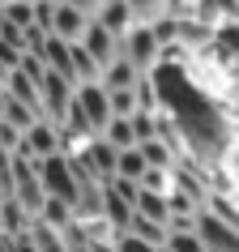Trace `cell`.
I'll return each instance as SVG.
<instances>
[{
    "label": "cell",
    "instance_id": "7402d4cb",
    "mask_svg": "<svg viewBox=\"0 0 239 252\" xmlns=\"http://www.w3.org/2000/svg\"><path fill=\"white\" fill-rule=\"evenodd\" d=\"M141 188H146V192H162V197H167V192H171V171H149V167H146Z\"/></svg>",
    "mask_w": 239,
    "mask_h": 252
},
{
    "label": "cell",
    "instance_id": "ba28073f",
    "mask_svg": "<svg viewBox=\"0 0 239 252\" xmlns=\"http://www.w3.org/2000/svg\"><path fill=\"white\" fill-rule=\"evenodd\" d=\"M73 154H77V158L86 162V171H90L94 180H98V184L116 180V154H120V150H111V146L103 141V137H90V141H86V146H77Z\"/></svg>",
    "mask_w": 239,
    "mask_h": 252
},
{
    "label": "cell",
    "instance_id": "484cf974",
    "mask_svg": "<svg viewBox=\"0 0 239 252\" xmlns=\"http://www.w3.org/2000/svg\"><path fill=\"white\" fill-rule=\"evenodd\" d=\"M22 4H39V0H22Z\"/></svg>",
    "mask_w": 239,
    "mask_h": 252
},
{
    "label": "cell",
    "instance_id": "ac0fdd59",
    "mask_svg": "<svg viewBox=\"0 0 239 252\" xmlns=\"http://www.w3.org/2000/svg\"><path fill=\"white\" fill-rule=\"evenodd\" d=\"M103 141L111 150H133L137 146V137H133V120H111L103 128Z\"/></svg>",
    "mask_w": 239,
    "mask_h": 252
},
{
    "label": "cell",
    "instance_id": "e0dca14e",
    "mask_svg": "<svg viewBox=\"0 0 239 252\" xmlns=\"http://www.w3.org/2000/svg\"><path fill=\"white\" fill-rule=\"evenodd\" d=\"M137 150H141V158H146L149 171H175V162H179L162 141H146V146H137Z\"/></svg>",
    "mask_w": 239,
    "mask_h": 252
},
{
    "label": "cell",
    "instance_id": "603a6c76",
    "mask_svg": "<svg viewBox=\"0 0 239 252\" xmlns=\"http://www.w3.org/2000/svg\"><path fill=\"white\" fill-rule=\"evenodd\" d=\"M133 120V137H137V146H146V141H154V116H146V111H137Z\"/></svg>",
    "mask_w": 239,
    "mask_h": 252
},
{
    "label": "cell",
    "instance_id": "7a4b0ae2",
    "mask_svg": "<svg viewBox=\"0 0 239 252\" xmlns=\"http://www.w3.org/2000/svg\"><path fill=\"white\" fill-rule=\"evenodd\" d=\"M39 188H43V197H56V201H64L68 210L77 205V175H73V167H68V154H52V158H43L39 162Z\"/></svg>",
    "mask_w": 239,
    "mask_h": 252
},
{
    "label": "cell",
    "instance_id": "30bf717a",
    "mask_svg": "<svg viewBox=\"0 0 239 252\" xmlns=\"http://www.w3.org/2000/svg\"><path fill=\"white\" fill-rule=\"evenodd\" d=\"M90 22H98V26H103L107 34H111V39H124V34H128V30L137 26L133 9H128L124 0H103V4H98V13H94Z\"/></svg>",
    "mask_w": 239,
    "mask_h": 252
},
{
    "label": "cell",
    "instance_id": "44dd1931",
    "mask_svg": "<svg viewBox=\"0 0 239 252\" xmlns=\"http://www.w3.org/2000/svg\"><path fill=\"white\" fill-rule=\"evenodd\" d=\"M162 252H205V248H201L197 231H167V244H162Z\"/></svg>",
    "mask_w": 239,
    "mask_h": 252
},
{
    "label": "cell",
    "instance_id": "277c9868",
    "mask_svg": "<svg viewBox=\"0 0 239 252\" xmlns=\"http://www.w3.org/2000/svg\"><path fill=\"white\" fill-rule=\"evenodd\" d=\"M73 81H64V77H56V73H43V81H39V111H43V120L47 124H64V116H68V103H73Z\"/></svg>",
    "mask_w": 239,
    "mask_h": 252
},
{
    "label": "cell",
    "instance_id": "5b68a950",
    "mask_svg": "<svg viewBox=\"0 0 239 252\" xmlns=\"http://www.w3.org/2000/svg\"><path fill=\"white\" fill-rule=\"evenodd\" d=\"M192 231H197V239H201L205 252H239V226L213 218L209 210L197 214V226H192Z\"/></svg>",
    "mask_w": 239,
    "mask_h": 252
},
{
    "label": "cell",
    "instance_id": "7c38bea8",
    "mask_svg": "<svg viewBox=\"0 0 239 252\" xmlns=\"http://www.w3.org/2000/svg\"><path fill=\"white\" fill-rule=\"evenodd\" d=\"M137 77H141V73H137V68L128 64L124 56H116V60H111V64L103 68L98 86H103V90H133V86H137Z\"/></svg>",
    "mask_w": 239,
    "mask_h": 252
},
{
    "label": "cell",
    "instance_id": "52a82bcc",
    "mask_svg": "<svg viewBox=\"0 0 239 252\" xmlns=\"http://www.w3.org/2000/svg\"><path fill=\"white\" fill-rule=\"evenodd\" d=\"M17 154H26L30 162H43V158H52V154H60V128L47 124V120L30 124L26 133H22V150Z\"/></svg>",
    "mask_w": 239,
    "mask_h": 252
},
{
    "label": "cell",
    "instance_id": "d4e9b609",
    "mask_svg": "<svg viewBox=\"0 0 239 252\" xmlns=\"http://www.w3.org/2000/svg\"><path fill=\"white\" fill-rule=\"evenodd\" d=\"M0 103H4V77H0Z\"/></svg>",
    "mask_w": 239,
    "mask_h": 252
},
{
    "label": "cell",
    "instance_id": "6da1fadb",
    "mask_svg": "<svg viewBox=\"0 0 239 252\" xmlns=\"http://www.w3.org/2000/svg\"><path fill=\"white\" fill-rule=\"evenodd\" d=\"M149 81L158 94V111L175 124V133L184 141V154L205 171H218L222 158L235 150V133H231L226 116L218 111V103L205 94V86L192 77V68L158 64L149 73Z\"/></svg>",
    "mask_w": 239,
    "mask_h": 252
},
{
    "label": "cell",
    "instance_id": "8fae6325",
    "mask_svg": "<svg viewBox=\"0 0 239 252\" xmlns=\"http://www.w3.org/2000/svg\"><path fill=\"white\" fill-rule=\"evenodd\" d=\"M81 47H86V56H90L98 68H107V64L120 56V39H111V34H107L98 22H90V26H86V34H81Z\"/></svg>",
    "mask_w": 239,
    "mask_h": 252
},
{
    "label": "cell",
    "instance_id": "4fadbf2b",
    "mask_svg": "<svg viewBox=\"0 0 239 252\" xmlns=\"http://www.w3.org/2000/svg\"><path fill=\"white\" fill-rule=\"evenodd\" d=\"M133 214H141V218H149V222H158V226H167V218H171V201L162 197V192H137V201H133Z\"/></svg>",
    "mask_w": 239,
    "mask_h": 252
},
{
    "label": "cell",
    "instance_id": "3957f363",
    "mask_svg": "<svg viewBox=\"0 0 239 252\" xmlns=\"http://www.w3.org/2000/svg\"><path fill=\"white\" fill-rule=\"evenodd\" d=\"M158 52H162V47H158V39L149 34V26H133L124 39H120V56H124L141 77L158 68Z\"/></svg>",
    "mask_w": 239,
    "mask_h": 252
},
{
    "label": "cell",
    "instance_id": "9c48e42d",
    "mask_svg": "<svg viewBox=\"0 0 239 252\" xmlns=\"http://www.w3.org/2000/svg\"><path fill=\"white\" fill-rule=\"evenodd\" d=\"M86 26H90V17H86V13L68 9L64 0H56V4H52V26H47L52 39H60V43H81Z\"/></svg>",
    "mask_w": 239,
    "mask_h": 252
},
{
    "label": "cell",
    "instance_id": "ffe728a7",
    "mask_svg": "<svg viewBox=\"0 0 239 252\" xmlns=\"http://www.w3.org/2000/svg\"><path fill=\"white\" fill-rule=\"evenodd\" d=\"M0 22H9V26H17V30H30L34 26V4H22V0L4 4V9H0Z\"/></svg>",
    "mask_w": 239,
    "mask_h": 252
},
{
    "label": "cell",
    "instance_id": "9a60e30c",
    "mask_svg": "<svg viewBox=\"0 0 239 252\" xmlns=\"http://www.w3.org/2000/svg\"><path fill=\"white\" fill-rule=\"evenodd\" d=\"M141 175H146V158H141V150H120L116 154V180H128V184H141Z\"/></svg>",
    "mask_w": 239,
    "mask_h": 252
},
{
    "label": "cell",
    "instance_id": "cb8c5ba5",
    "mask_svg": "<svg viewBox=\"0 0 239 252\" xmlns=\"http://www.w3.org/2000/svg\"><path fill=\"white\" fill-rule=\"evenodd\" d=\"M64 4H68V9H77V13H86V17H94L103 0H64Z\"/></svg>",
    "mask_w": 239,
    "mask_h": 252
},
{
    "label": "cell",
    "instance_id": "2e32d148",
    "mask_svg": "<svg viewBox=\"0 0 239 252\" xmlns=\"http://www.w3.org/2000/svg\"><path fill=\"white\" fill-rule=\"evenodd\" d=\"M0 124H9V128H17V133H26L30 124H39V116H34L30 107L13 103V98H4V103H0Z\"/></svg>",
    "mask_w": 239,
    "mask_h": 252
},
{
    "label": "cell",
    "instance_id": "d6986e66",
    "mask_svg": "<svg viewBox=\"0 0 239 252\" xmlns=\"http://www.w3.org/2000/svg\"><path fill=\"white\" fill-rule=\"evenodd\" d=\"M128 9H133L137 26H149V22H158L162 13H167V0H124Z\"/></svg>",
    "mask_w": 239,
    "mask_h": 252
},
{
    "label": "cell",
    "instance_id": "5bb4252c",
    "mask_svg": "<svg viewBox=\"0 0 239 252\" xmlns=\"http://www.w3.org/2000/svg\"><path fill=\"white\" fill-rule=\"evenodd\" d=\"M124 235L141 239V244H149V248H162V244H167V226H158V222H149V218H141V214H133V222L124 226Z\"/></svg>",
    "mask_w": 239,
    "mask_h": 252
},
{
    "label": "cell",
    "instance_id": "8992f818",
    "mask_svg": "<svg viewBox=\"0 0 239 252\" xmlns=\"http://www.w3.org/2000/svg\"><path fill=\"white\" fill-rule=\"evenodd\" d=\"M73 103L81 107V116H86V124H90V133H94V137H103V128L111 124L107 90L98 86V81H90V86H77V90H73Z\"/></svg>",
    "mask_w": 239,
    "mask_h": 252
}]
</instances>
